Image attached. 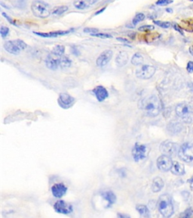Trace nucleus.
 Returning a JSON list of instances; mask_svg holds the SVG:
<instances>
[{"mask_svg": "<svg viewBox=\"0 0 193 218\" xmlns=\"http://www.w3.org/2000/svg\"><path fill=\"white\" fill-rule=\"evenodd\" d=\"M139 30H141V31H147V30H154V27L151 26V25H145V26L140 27Z\"/></svg>", "mask_w": 193, "mask_h": 218, "instance_id": "nucleus-35", "label": "nucleus"}, {"mask_svg": "<svg viewBox=\"0 0 193 218\" xmlns=\"http://www.w3.org/2000/svg\"><path fill=\"white\" fill-rule=\"evenodd\" d=\"M2 15H3V16H5V17H7V19H8V20H9V22H11V23H12V22H13V21H12V19H11V17H9V16H8V15H7V14H5V13H2Z\"/></svg>", "mask_w": 193, "mask_h": 218, "instance_id": "nucleus-40", "label": "nucleus"}, {"mask_svg": "<svg viewBox=\"0 0 193 218\" xmlns=\"http://www.w3.org/2000/svg\"><path fill=\"white\" fill-rule=\"evenodd\" d=\"M172 2H173L172 0H158L156 2V5L157 6H166V5L171 3Z\"/></svg>", "mask_w": 193, "mask_h": 218, "instance_id": "nucleus-33", "label": "nucleus"}, {"mask_svg": "<svg viewBox=\"0 0 193 218\" xmlns=\"http://www.w3.org/2000/svg\"><path fill=\"white\" fill-rule=\"evenodd\" d=\"M186 70L189 73H192L193 72V62H188L187 67H186Z\"/></svg>", "mask_w": 193, "mask_h": 218, "instance_id": "nucleus-36", "label": "nucleus"}, {"mask_svg": "<svg viewBox=\"0 0 193 218\" xmlns=\"http://www.w3.org/2000/svg\"><path fill=\"white\" fill-rule=\"evenodd\" d=\"M156 68L152 65H144L140 66L136 70L135 74L139 79L141 80H148L155 73Z\"/></svg>", "mask_w": 193, "mask_h": 218, "instance_id": "nucleus-6", "label": "nucleus"}, {"mask_svg": "<svg viewBox=\"0 0 193 218\" xmlns=\"http://www.w3.org/2000/svg\"><path fill=\"white\" fill-rule=\"evenodd\" d=\"M4 49L7 51L8 52H9L10 54L12 55H19L20 53V49H19L18 46L15 44L14 41H7L4 43Z\"/></svg>", "mask_w": 193, "mask_h": 218, "instance_id": "nucleus-16", "label": "nucleus"}, {"mask_svg": "<svg viewBox=\"0 0 193 218\" xmlns=\"http://www.w3.org/2000/svg\"><path fill=\"white\" fill-rule=\"evenodd\" d=\"M91 1V5H93V4H95V2H97V1H99V0H90Z\"/></svg>", "mask_w": 193, "mask_h": 218, "instance_id": "nucleus-43", "label": "nucleus"}, {"mask_svg": "<svg viewBox=\"0 0 193 218\" xmlns=\"http://www.w3.org/2000/svg\"><path fill=\"white\" fill-rule=\"evenodd\" d=\"M118 216H119V217H129V216L127 215H122V214H118Z\"/></svg>", "mask_w": 193, "mask_h": 218, "instance_id": "nucleus-45", "label": "nucleus"}, {"mask_svg": "<svg viewBox=\"0 0 193 218\" xmlns=\"http://www.w3.org/2000/svg\"><path fill=\"white\" fill-rule=\"evenodd\" d=\"M99 30H97L96 28H84V33H90L91 35L92 34H95V33H98Z\"/></svg>", "mask_w": 193, "mask_h": 218, "instance_id": "nucleus-34", "label": "nucleus"}, {"mask_svg": "<svg viewBox=\"0 0 193 218\" xmlns=\"http://www.w3.org/2000/svg\"><path fill=\"white\" fill-rule=\"evenodd\" d=\"M157 208L164 217H170L173 215V206L171 198L167 194H164L159 197L157 202Z\"/></svg>", "mask_w": 193, "mask_h": 218, "instance_id": "nucleus-2", "label": "nucleus"}, {"mask_svg": "<svg viewBox=\"0 0 193 218\" xmlns=\"http://www.w3.org/2000/svg\"><path fill=\"white\" fill-rule=\"evenodd\" d=\"M91 36H96L98 38H102V39H109V38H112V36L107 33H97L95 34H92Z\"/></svg>", "mask_w": 193, "mask_h": 218, "instance_id": "nucleus-32", "label": "nucleus"}, {"mask_svg": "<svg viewBox=\"0 0 193 218\" xmlns=\"http://www.w3.org/2000/svg\"><path fill=\"white\" fill-rule=\"evenodd\" d=\"M189 52H190V54L193 56V46H191V47L189 48Z\"/></svg>", "mask_w": 193, "mask_h": 218, "instance_id": "nucleus-41", "label": "nucleus"}, {"mask_svg": "<svg viewBox=\"0 0 193 218\" xmlns=\"http://www.w3.org/2000/svg\"><path fill=\"white\" fill-rule=\"evenodd\" d=\"M167 12H172V10H171V9H167Z\"/></svg>", "mask_w": 193, "mask_h": 218, "instance_id": "nucleus-46", "label": "nucleus"}, {"mask_svg": "<svg viewBox=\"0 0 193 218\" xmlns=\"http://www.w3.org/2000/svg\"><path fill=\"white\" fill-rule=\"evenodd\" d=\"M35 34L38 35V36H41V37L45 38H51V37H57L60 36H63L67 33H70V30L67 31H63V30H58V31H54V32H49V33H39V32H33Z\"/></svg>", "mask_w": 193, "mask_h": 218, "instance_id": "nucleus-17", "label": "nucleus"}, {"mask_svg": "<svg viewBox=\"0 0 193 218\" xmlns=\"http://www.w3.org/2000/svg\"><path fill=\"white\" fill-rule=\"evenodd\" d=\"M54 209L57 213L62 214H70L73 211V205L63 200H58L54 205Z\"/></svg>", "mask_w": 193, "mask_h": 218, "instance_id": "nucleus-10", "label": "nucleus"}, {"mask_svg": "<svg viewBox=\"0 0 193 218\" xmlns=\"http://www.w3.org/2000/svg\"><path fill=\"white\" fill-rule=\"evenodd\" d=\"M98 102H103L106 99L109 97V93L106 88L103 86H97L92 90Z\"/></svg>", "mask_w": 193, "mask_h": 218, "instance_id": "nucleus-13", "label": "nucleus"}, {"mask_svg": "<svg viewBox=\"0 0 193 218\" xmlns=\"http://www.w3.org/2000/svg\"><path fill=\"white\" fill-rule=\"evenodd\" d=\"M148 155H149V148L146 145L135 143L132 148V156L136 162L146 159Z\"/></svg>", "mask_w": 193, "mask_h": 218, "instance_id": "nucleus-5", "label": "nucleus"}, {"mask_svg": "<svg viewBox=\"0 0 193 218\" xmlns=\"http://www.w3.org/2000/svg\"><path fill=\"white\" fill-rule=\"evenodd\" d=\"M65 52V47L63 46V45H57V46H55L53 48L52 51V53L53 55H55L56 56H58V57H61L62 55H63Z\"/></svg>", "mask_w": 193, "mask_h": 218, "instance_id": "nucleus-26", "label": "nucleus"}, {"mask_svg": "<svg viewBox=\"0 0 193 218\" xmlns=\"http://www.w3.org/2000/svg\"><path fill=\"white\" fill-rule=\"evenodd\" d=\"M117 39L119 41H121V42H123V43H129V41L127 40V39H123V38H117Z\"/></svg>", "mask_w": 193, "mask_h": 218, "instance_id": "nucleus-38", "label": "nucleus"}, {"mask_svg": "<svg viewBox=\"0 0 193 218\" xmlns=\"http://www.w3.org/2000/svg\"><path fill=\"white\" fill-rule=\"evenodd\" d=\"M145 19V14L143 13H138L135 15V17L133 18L132 23L134 25H137L138 23L141 22Z\"/></svg>", "mask_w": 193, "mask_h": 218, "instance_id": "nucleus-28", "label": "nucleus"}, {"mask_svg": "<svg viewBox=\"0 0 193 218\" xmlns=\"http://www.w3.org/2000/svg\"><path fill=\"white\" fill-rule=\"evenodd\" d=\"M173 27H174V29L177 30V31H179L180 33H183V32L181 31V30H180V27L177 26V24H174V25H173Z\"/></svg>", "mask_w": 193, "mask_h": 218, "instance_id": "nucleus-39", "label": "nucleus"}, {"mask_svg": "<svg viewBox=\"0 0 193 218\" xmlns=\"http://www.w3.org/2000/svg\"><path fill=\"white\" fill-rule=\"evenodd\" d=\"M170 171L173 174L177 176H182L185 174V167L183 164L173 161Z\"/></svg>", "mask_w": 193, "mask_h": 218, "instance_id": "nucleus-19", "label": "nucleus"}, {"mask_svg": "<svg viewBox=\"0 0 193 218\" xmlns=\"http://www.w3.org/2000/svg\"><path fill=\"white\" fill-rule=\"evenodd\" d=\"M189 183L191 184V186H192V188L193 189V177L191 179H189Z\"/></svg>", "mask_w": 193, "mask_h": 218, "instance_id": "nucleus-42", "label": "nucleus"}, {"mask_svg": "<svg viewBox=\"0 0 193 218\" xmlns=\"http://www.w3.org/2000/svg\"><path fill=\"white\" fill-rule=\"evenodd\" d=\"M102 197L107 201L106 207L109 208L116 201V196L112 191H106L101 194Z\"/></svg>", "mask_w": 193, "mask_h": 218, "instance_id": "nucleus-20", "label": "nucleus"}, {"mask_svg": "<svg viewBox=\"0 0 193 218\" xmlns=\"http://www.w3.org/2000/svg\"><path fill=\"white\" fill-rule=\"evenodd\" d=\"M175 111H176L177 115L184 121L190 120L192 115V108L189 104L186 103V102L180 103L179 105H177Z\"/></svg>", "mask_w": 193, "mask_h": 218, "instance_id": "nucleus-7", "label": "nucleus"}, {"mask_svg": "<svg viewBox=\"0 0 193 218\" xmlns=\"http://www.w3.org/2000/svg\"><path fill=\"white\" fill-rule=\"evenodd\" d=\"M69 9L67 6H57L55 9H52V14L54 15H60V14L65 13L66 11Z\"/></svg>", "mask_w": 193, "mask_h": 218, "instance_id": "nucleus-27", "label": "nucleus"}, {"mask_svg": "<svg viewBox=\"0 0 193 218\" xmlns=\"http://www.w3.org/2000/svg\"><path fill=\"white\" fill-rule=\"evenodd\" d=\"M31 10L35 16L40 18H45L52 14L48 5L40 0H35L33 2Z\"/></svg>", "mask_w": 193, "mask_h": 218, "instance_id": "nucleus-3", "label": "nucleus"}, {"mask_svg": "<svg viewBox=\"0 0 193 218\" xmlns=\"http://www.w3.org/2000/svg\"><path fill=\"white\" fill-rule=\"evenodd\" d=\"M192 210L189 208V209H187L184 213H183V216L186 217H190V216L192 215Z\"/></svg>", "mask_w": 193, "mask_h": 218, "instance_id": "nucleus-37", "label": "nucleus"}, {"mask_svg": "<svg viewBox=\"0 0 193 218\" xmlns=\"http://www.w3.org/2000/svg\"><path fill=\"white\" fill-rule=\"evenodd\" d=\"M164 185V181L163 179L161 177H155L154 178V179L152 180V186H151V189L153 192H159L163 189Z\"/></svg>", "mask_w": 193, "mask_h": 218, "instance_id": "nucleus-21", "label": "nucleus"}, {"mask_svg": "<svg viewBox=\"0 0 193 218\" xmlns=\"http://www.w3.org/2000/svg\"><path fill=\"white\" fill-rule=\"evenodd\" d=\"M154 23L155 24H157L158 26L162 27V28H169L171 24H170V22H167V21H155Z\"/></svg>", "mask_w": 193, "mask_h": 218, "instance_id": "nucleus-29", "label": "nucleus"}, {"mask_svg": "<svg viewBox=\"0 0 193 218\" xmlns=\"http://www.w3.org/2000/svg\"><path fill=\"white\" fill-rule=\"evenodd\" d=\"M179 147L177 143L170 142V141H165L162 142L160 145V151L163 155H168V156H174L179 152Z\"/></svg>", "mask_w": 193, "mask_h": 218, "instance_id": "nucleus-8", "label": "nucleus"}, {"mask_svg": "<svg viewBox=\"0 0 193 218\" xmlns=\"http://www.w3.org/2000/svg\"><path fill=\"white\" fill-rule=\"evenodd\" d=\"M136 209L142 217H149V216H150V213H149V208H148L146 205H137Z\"/></svg>", "mask_w": 193, "mask_h": 218, "instance_id": "nucleus-24", "label": "nucleus"}, {"mask_svg": "<svg viewBox=\"0 0 193 218\" xmlns=\"http://www.w3.org/2000/svg\"><path fill=\"white\" fill-rule=\"evenodd\" d=\"M73 6L77 9L83 10L91 6V2L90 0H75L73 2Z\"/></svg>", "mask_w": 193, "mask_h": 218, "instance_id": "nucleus-22", "label": "nucleus"}, {"mask_svg": "<svg viewBox=\"0 0 193 218\" xmlns=\"http://www.w3.org/2000/svg\"><path fill=\"white\" fill-rule=\"evenodd\" d=\"M143 61H144V58H143V55L140 53H136L132 57L131 63L135 66H140L143 63Z\"/></svg>", "mask_w": 193, "mask_h": 218, "instance_id": "nucleus-25", "label": "nucleus"}, {"mask_svg": "<svg viewBox=\"0 0 193 218\" xmlns=\"http://www.w3.org/2000/svg\"><path fill=\"white\" fill-rule=\"evenodd\" d=\"M139 107L146 116L150 118L158 116L162 109L160 100L156 96H150L144 98L140 102Z\"/></svg>", "mask_w": 193, "mask_h": 218, "instance_id": "nucleus-1", "label": "nucleus"}, {"mask_svg": "<svg viewBox=\"0 0 193 218\" xmlns=\"http://www.w3.org/2000/svg\"><path fill=\"white\" fill-rule=\"evenodd\" d=\"M128 62V54L124 51H122L117 55L116 58V64L118 67H123Z\"/></svg>", "mask_w": 193, "mask_h": 218, "instance_id": "nucleus-18", "label": "nucleus"}, {"mask_svg": "<svg viewBox=\"0 0 193 218\" xmlns=\"http://www.w3.org/2000/svg\"><path fill=\"white\" fill-rule=\"evenodd\" d=\"M14 42L15 43V44L18 46V48L20 50H23V49H26L27 46L26 43H24V42L21 40V39H15V40H14Z\"/></svg>", "mask_w": 193, "mask_h": 218, "instance_id": "nucleus-30", "label": "nucleus"}, {"mask_svg": "<svg viewBox=\"0 0 193 218\" xmlns=\"http://www.w3.org/2000/svg\"><path fill=\"white\" fill-rule=\"evenodd\" d=\"M9 27L2 25L1 29H0V33H1L2 37V38L6 37V36H7L8 35H9Z\"/></svg>", "mask_w": 193, "mask_h": 218, "instance_id": "nucleus-31", "label": "nucleus"}, {"mask_svg": "<svg viewBox=\"0 0 193 218\" xmlns=\"http://www.w3.org/2000/svg\"><path fill=\"white\" fill-rule=\"evenodd\" d=\"M71 64V60H70L67 56L62 55L61 57H60V59H59V66H60V68L65 69L70 68Z\"/></svg>", "mask_w": 193, "mask_h": 218, "instance_id": "nucleus-23", "label": "nucleus"}, {"mask_svg": "<svg viewBox=\"0 0 193 218\" xmlns=\"http://www.w3.org/2000/svg\"><path fill=\"white\" fill-rule=\"evenodd\" d=\"M104 9H101V10H100V11H99V12H97V13H96V14H99V13H101V12H103V11H104Z\"/></svg>", "mask_w": 193, "mask_h": 218, "instance_id": "nucleus-44", "label": "nucleus"}, {"mask_svg": "<svg viewBox=\"0 0 193 218\" xmlns=\"http://www.w3.org/2000/svg\"><path fill=\"white\" fill-rule=\"evenodd\" d=\"M173 161L168 155H162L157 159V167L162 172L170 171Z\"/></svg>", "mask_w": 193, "mask_h": 218, "instance_id": "nucleus-9", "label": "nucleus"}, {"mask_svg": "<svg viewBox=\"0 0 193 218\" xmlns=\"http://www.w3.org/2000/svg\"><path fill=\"white\" fill-rule=\"evenodd\" d=\"M180 159L184 162H191L193 161V144L186 142L180 147L178 152Z\"/></svg>", "mask_w": 193, "mask_h": 218, "instance_id": "nucleus-4", "label": "nucleus"}, {"mask_svg": "<svg viewBox=\"0 0 193 218\" xmlns=\"http://www.w3.org/2000/svg\"><path fill=\"white\" fill-rule=\"evenodd\" d=\"M75 99L67 93H60L58 98V103L61 108L67 109L73 106L75 102Z\"/></svg>", "mask_w": 193, "mask_h": 218, "instance_id": "nucleus-12", "label": "nucleus"}, {"mask_svg": "<svg viewBox=\"0 0 193 218\" xmlns=\"http://www.w3.org/2000/svg\"><path fill=\"white\" fill-rule=\"evenodd\" d=\"M59 59H60V57L51 53L48 56L45 60L46 67L52 70H57L58 68H60V66H59Z\"/></svg>", "mask_w": 193, "mask_h": 218, "instance_id": "nucleus-14", "label": "nucleus"}, {"mask_svg": "<svg viewBox=\"0 0 193 218\" xmlns=\"http://www.w3.org/2000/svg\"><path fill=\"white\" fill-rule=\"evenodd\" d=\"M192 1H193V0H192Z\"/></svg>", "mask_w": 193, "mask_h": 218, "instance_id": "nucleus-47", "label": "nucleus"}, {"mask_svg": "<svg viewBox=\"0 0 193 218\" xmlns=\"http://www.w3.org/2000/svg\"><path fill=\"white\" fill-rule=\"evenodd\" d=\"M113 51L110 50V49H107V50H105L104 52H102L97 58V66L99 67V68H103V67L106 66L110 62L112 58H113Z\"/></svg>", "mask_w": 193, "mask_h": 218, "instance_id": "nucleus-11", "label": "nucleus"}, {"mask_svg": "<svg viewBox=\"0 0 193 218\" xmlns=\"http://www.w3.org/2000/svg\"><path fill=\"white\" fill-rule=\"evenodd\" d=\"M66 192H67V187L63 183H56L52 187V192L55 198H62Z\"/></svg>", "mask_w": 193, "mask_h": 218, "instance_id": "nucleus-15", "label": "nucleus"}]
</instances>
